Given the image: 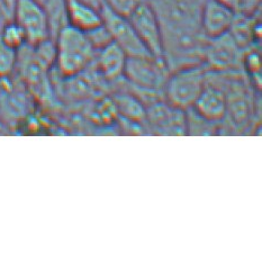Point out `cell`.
<instances>
[{
  "mask_svg": "<svg viewBox=\"0 0 262 262\" xmlns=\"http://www.w3.org/2000/svg\"><path fill=\"white\" fill-rule=\"evenodd\" d=\"M11 17L23 28L30 47L51 38L47 14L43 5L36 0H17Z\"/></svg>",
  "mask_w": 262,
  "mask_h": 262,
  "instance_id": "5",
  "label": "cell"
},
{
  "mask_svg": "<svg viewBox=\"0 0 262 262\" xmlns=\"http://www.w3.org/2000/svg\"><path fill=\"white\" fill-rule=\"evenodd\" d=\"M236 13L217 0H204L201 28L206 38L219 37L230 31Z\"/></svg>",
  "mask_w": 262,
  "mask_h": 262,
  "instance_id": "9",
  "label": "cell"
},
{
  "mask_svg": "<svg viewBox=\"0 0 262 262\" xmlns=\"http://www.w3.org/2000/svg\"><path fill=\"white\" fill-rule=\"evenodd\" d=\"M116 105L125 116L133 119L143 118L145 113L143 107L136 100L133 96L128 95H117L115 97Z\"/></svg>",
  "mask_w": 262,
  "mask_h": 262,
  "instance_id": "17",
  "label": "cell"
},
{
  "mask_svg": "<svg viewBox=\"0 0 262 262\" xmlns=\"http://www.w3.org/2000/svg\"><path fill=\"white\" fill-rule=\"evenodd\" d=\"M221 4H223L226 7H229L235 13H238L241 10L243 0H217Z\"/></svg>",
  "mask_w": 262,
  "mask_h": 262,
  "instance_id": "22",
  "label": "cell"
},
{
  "mask_svg": "<svg viewBox=\"0 0 262 262\" xmlns=\"http://www.w3.org/2000/svg\"><path fill=\"white\" fill-rule=\"evenodd\" d=\"M50 28L51 39H54L63 28L69 25L67 0H45L42 4Z\"/></svg>",
  "mask_w": 262,
  "mask_h": 262,
  "instance_id": "14",
  "label": "cell"
},
{
  "mask_svg": "<svg viewBox=\"0 0 262 262\" xmlns=\"http://www.w3.org/2000/svg\"><path fill=\"white\" fill-rule=\"evenodd\" d=\"M242 63L246 66L247 71L254 78L261 76V59L260 54L255 50L248 51V53L243 55Z\"/></svg>",
  "mask_w": 262,
  "mask_h": 262,
  "instance_id": "20",
  "label": "cell"
},
{
  "mask_svg": "<svg viewBox=\"0 0 262 262\" xmlns=\"http://www.w3.org/2000/svg\"><path fill=\"white\" fill-rule=\"evenodd\" d=\"M69 25L88 32L102 23L101 11L89 7L79 0H67Z\"/></svg>",
  "mask_w": 262,
  "mask_h": 262,
  "instance_id": "13",
  "label": "cell"
},
{
  "mask_svg": "<svg viewBox=\"0 0 262 262\" xmlns=\"http://www.w3.org/2000/svg\"><path fill=\"white\" fill-rule=\"evenodd\" d=\"M36 2H38V3H41V4H43L45 0H36Z\"/></svg>",
  "mask_w": 262,
  "mask_h": 262,
  "instance_id": "25",
  "label": "cell"
},
{
  "mask_svg": "<svg viewBox=\"0 0 262 262\" xmlns=\"http://www.w3.org/2000/svg\"><path fill=\"white\" fill-rule=\"evenodd\" d=\"M185 111L171 105H155L147 113V118L158 130L164 134H182L187 129Z\"/></svg>",
  "mask_w": 262,
  "mask_h": 262,
  "instance_id": "11",
  "label": "cell"
},
{
  "mask_svg": "<svg viewBox=\"0 0 262 262\" xmlns=\"http://www.w3.org/2000/svg\"><path fill=\"white\" fill-rule=\"evenodd\" d=\"M242 49L227 32L214 38H207L204 64L217 72L236 69L242 64Z\"/></svg>",
  "mask_w": 262,
  "mask_h": 262,
  "instance_id": "7",
  "label": "cell"
},
{
  "mask_svg": "<svg viewBox=\"0 0 262 262\" xmlns=\"http://www.w3.org/2000/svg\"><path fill=\"white\" fill-rule=\"evenodd\" d=\"M207 67L204 63L182 67L170 72L164 84L169 105L182 111L192 108L206 83Z\"/></svg>",
  "mask_w": 262,
  "mask_h": 262,
  "instance_id": "3",
  "label": "cell"
},
{
  "mask_svg": "<svg viewBox=\"0 0 262 262\" xmlns=\"http://www.w3.org/2000/svg\"><path fill=\"white\" fill-rule=\"evenodd\" d=\"M79 2L86 4L87 6H89V7L94 8L98 11H101L105 7L104 0H79Z\"/></svg>",
  "mask_w": 262,
  "mask_h": 262,
  "instance_id": "24",
  "label": "cell"
},
{
  "mask_svg": "<svg viewBox=\"0 0 262 262\" xmlns=\"http://www.w3.org/2000/svg\"><path fill=\"white\" fill-rule=\"evenodd\" d=\"M96 55L97 68L106 80L116 81L119 78L124 77L128 56L115 42H112L104 49L97 51Z\"/></svg>",
  "mask_w": 262,
  "mask_h": 262,
  "instance_id": "12",
  "label": "cell"
},
{
  "mask_svg": "<svg viewBox=\"0 0 262 262\" xmlns=\"http://www.w3.org/2000/svg\"><path fill=\"white\" fill-rule=\"evenodd\" d=\"M0 37L6 44L18 51L27 44L24 31L14 19L5 21L2 25V27H0Z\"/></svg>",
  "mask_w": 262,
  "mask_h": 262,
  "instance_id": "15",
  "label": "cell"
},
{
  "mask_svg": "<svg viewBox=\"0 0 262 262\" xmlns=\"http://www.w3.org/2000/svg\"><path fill=\"white\" fill-rule=\"evenodd\" d=\"M170 72L163 58L153 55L128 56L124 77L136 88L155 91L164 88Z\"/></svg>",
  "mask_w": 262,
  "mask_h": 262,
  "instance_id": "4",
  "label": "cell"
},
{
  "mask_svg": "<svg viewBox=\"0 0 262 262\" xmlns=\"http://www.w3.org/2000/svg\"><path fill=\"white\" fill-rule=\"evenodd\" d=\"M18 64V50L9 47L0 37V79L13 75Z\"/></svg>",
  "mask_w": 262,
  "mask_h": 262,
  "instance_id": "16",
  "label": "cell"
},
{
  "mask_svg": "<svg viewBox=\"0 0 262 262\" xmlns=\"http://www.w3.org/2000/svg\"><path fill=\"white\" fill-rule=\"evenodd\" d=\"M261 0H243L241 10L238 13L246 15H255L260 8Z\"/></svg>",
  "mask_w": 262,
  "mask_h": 262,
  "instance_id": "21",
  "label": "cell"
},
{
  "mask_svg": "<svg viewBox=\"0 0 262 262\" xmlns=\"http://www.w3.org/2000/svg\"><path fill=\"white\" fill-rule=\"evenodd\" d=\"M226 107L227 101L224 91L214 84H208L206 76V83L192 108L199 116L210 123H214L224 118L226 115Z\"/></svg>",
  "mask_w": 262,
  "mask_h": 262,
  "instance_id": "10",
  "label": "cell"
},
{
  "mask_svg": "<svg viewBox=\"0 0 262 262\" xmlns=\"http://www.w3.org/2000/svg\"><path fill=\"white\" fill-rule=\"evenodd\" d=\"M55 64L62 76L73 77L83 72L96 58V51L86 33L67 25L56 38Z\"/></svg>",
  "mask_w": 262,
  "mask_h": 262,
  "instance_id": "2",
  "label": "cell"
},
{
  "mask_svg": "<svg viewBox=\"0 0 262 262\" xmlns=\"http://www.w3.org/2000/svg\"><path fill=\"white\" fill-rule=\"evenodd\" d=\"M105 7L114 14L128 17L143 0H104Z\"/></svg>",
  "mask_w": 262,
  "mask_h": 262,
  "instance_id": "19",
  "label": "cell"
},
{
  "mask_svg": "<svg viewBox=\"0 0 262 262\" xmlns=\"http://www.w3.org/2000/svg\"><path fill=\"white\" fill-rule=\"evenodd\" d=\"M162 32V58L172 69L204 58L207 38L201 28L204 0H149Z\"/></svg>",
  "mask_w": 262,
  "mask_h": 262,
  "instance_id": "1",
  "label": "cell"
},
{
  "mask_svg": "<svg viewBox=\"0 0 262 262\" xmlns=\"http://www.w3.org/2000/svg\"><path fill=\"white\" fill-rule=\"evenodd\" d=\"M16 3L17 0H0V6L3 7L7 17L13 16V11H14Z\"/></svg>",
  "mask_w": 262,
  "mask_h": 262,
  "instance_id": "23",
  "label": "cell"
},
{
  "mask_svg": "<svg viewBox=\"0 0 262 262\" xmlns=\"http://www.w3.org/2000/svg\"><path fill=\"white\" fill-rule=\"evenodd\" d=\"M84 33H86L89 42L93 45L96 52L101 49H104L108 44H111L113 42L111 32L108 31V28L104 24V21H102L100 25L94 27L93 30Z\"/></svg>",
  "mask_w": 262,
  "mask_h": 262,
  "instance_id": "18",
  "label": "cell"
},
{
  "mask_svg": "<svg viewBox=\"0 0 262 262\" xmlns=\"http://www.w3.org/2000/svg\"><path fill=\"white\" fill-rule=\"evenodd\" d=\"M101 17L108 31L111 32L113 42H115L127 56L152 55L141 42L127 17L114 14L106 7L101 10Z\"/></svg>",
  "mask_w": 262,
  "mask_h": 262,
  "instance_id": "8",
  "label": "cell"
},
{
  "mask_svg": "<svg viewBox=\"0 0 262 262\" xmlns=\"http://www.w3.org/2000/svg\"><path fill=\"white\" fill-rule=\"evenodd\" d=\"M127 18L147 51L152 55L162 58L161 26L149 0H143Z\"/></svg>",
  "mask_w": 262,
  "mask_h": 262,
  "instance_id": "6",
  "label": "cell"
}]
</instances>
